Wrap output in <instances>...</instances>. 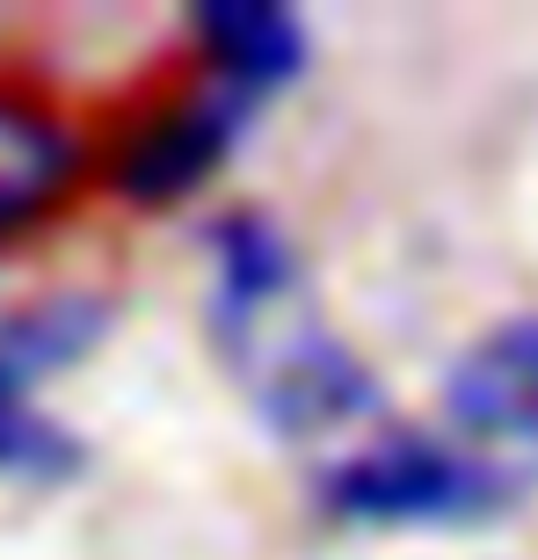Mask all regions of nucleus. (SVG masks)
Returning <instances> with one entry per match:
<instances>
[{
	"instance_id": "obj_1",
	"label": "nucleus",
	"mask_w": 538,
	"mask_h": 560,
	"mask_svg": "<svg viewBox=\"0 0 538 560\" xmlns=\"http://www.w3.org/2000/svg\"><path fill=\"white\" fill-rule=\"evenodd\" d=\"M531 495V474L480 444L452 436L444 422H378L342 452L313 458L306 502L335 532L408 539V532H488Z\"/></svg>"
},
{
	"instance_id": "obj_2",
	"label": "nucleus",
	"mask_w": 538,
	"mask_h": 560,
	"mask_svg": "<svg viewBox=\"0 0 538 560\" xmlns=\"http://www.w3.org/2000/svg\"><path fill=\"white\" fill-rule=\"evenodd\" d=\"M219 364L233 372L248 416L277 444H299L313 458H328L342 444H356V436H372L378 422H394L386 416L394 408L386 372L313 299L291 306L284 320L241 335V342H219Z\"/></svg>"
},
{
	"instance_id": "obj_3",
	"label": "nucleus",
	"mask_w": 538,
	"mask_h": 560,
	"mask_svg": "<svg viewBox=\"0 0 538 560\" xmlns=\"http://www.w3.org/2000/svg\"><path fill=\"white\" fill-rule=\"evenodd\" d=\"M262 109L233 88L189 73L131 109L103 139V189L131 211H189L226 183V167L248 153Z\"/></svg>"
},
{
	"instance_id": "obj_4",
	"label": "nucleus",
	"mask_w": 538,
	"mask_h": 560,
	"mask_svg": "<svg viewBox=\"0 0 538 560\" xmlns=\"http://www.w3.org/2000/svg\"><path fill=\"white\" fill-rule=\"evenodd\" d=\"M436 422L488 458L538 466V313H510L480 328L466 350L444 364L436 386Z\"/></svg>"
},
{
	"instance_id": "obj_5",
	"label": "nucleus",
	"mask_w": 538,
	"mask_h": 560,
	"mask_svg": "<svg viewBox=\"0 0 538 560\" xmlns=\"http://www.w3.org/2000/svg\"><path fill=\"white\" fill-rule=\"evenodd\" d=\"M306 248L299 233L269 205H226L204 226V328L211 350L241 342V335L284 320L291 306H306Z\"/></svg>"
},
{
	"instance_id": "obj_6",
	"label": "nucleus",
	"mask_w": 538,
	"mask_h": 560,
	"mask_svg": "<svg viewBox=\"0 0 538 560\" xmlns=\"http://www.w3.org/2000/svg\"><path fill=\"white\" fill-rule=\"evenodd\" d=\"M87 183H103V145L59 103L0 81V248L59 226Z\"/></svg>"
},
{
	"instance_id": "obj_7",
	"label": "nucleus",
	"mask_w": 538,
	"mask_h": 560,
	"mask_svg": "<svg viewBox=\"0 0 538 560\" xmlns=\"http://www.w3.org/2000/svg\"><path fill=\"white\" fill-rule=\"evenodd\" d=\"M183 37H189V73L233 88L255 109H269L313 66V22L291 8H269V0H211L183 22Z\"/></svg>"
},
{
	"instance_id": "obj_8",
	"label": "nucleus",
	"mask_w": 538,
	"mask_h": 560,
	"mask_svg": "<svg viewBox=\"0 0 538 560\" xmlns=\"http://www.w3.org/2000/svg\"><path fill=\"white\" fill-rule=\"evenodd\" d=\"M73 474H81V436L37 400V378H22L15 364L0 357V480L59 488V480H73Z\"/></svg>"
},
{
	"instance_id": "obj_9",
	"label": "nucleus",
	"mask_w": 538,
	"mask_h": 560,
	"mask_svg": "<svg viewBox=\"0 0 538 560\" xmlns=\"http://www.w3.org/2000/svg\"><path fill=\"white\" fill-rule=\"evenodd\" d=\"M109 328V306L103 299H87V291H51V299H37V306H22L0 320V357L15 364L22 378H51L66 372V364H81L95 342H103Z\"/></svg>"
}]
</instances>
